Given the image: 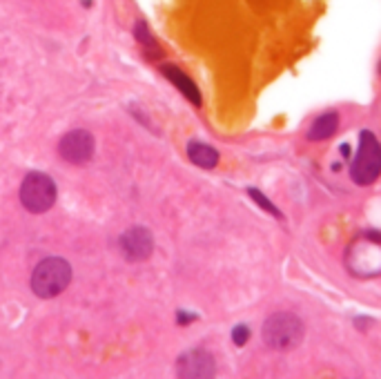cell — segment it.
<instances>
[{
	"mask_svg": "<svg viewBox=\"0 0 381 379\" xmlns=\"http://www.w3.org/2000/svg\"><path fill=\"white\" fill-rule=\"evenodd\" d=\"M71 281V266L60 256L43 259L32 275V290L36 297L52 299L58 297Z\"/></svg>",
	"mask_w": 381,
	"mask_h": 379,
	"instance_id": "1",
	"label": "cell"
},
{
	"mask_svg": "<svg viewBox=\"0 0 381 379\" xmlns=\"http://www.w3.org/2000/svg\"><path fill=\"white\" fill-rule=\"evenodd\" d=\"M303 339V322L292 312H275L263 324V341L272 350H292Z\"/></svg>",
	"mask_w": 381,
	"mask_h": 379,
	"instance_id": "2",
	"label": "cell"
},
{
	"mask_svg": "<svg viewBox=\"0 0 381 379\" xmlns=\"http://www.w3.org/2000/svg\"><path fill=\"white\" fill-rule=\"evenodd\" d=\"M381 174V145L373 132L363 130L359 137V150L350 165V177L357 186H370Z\"/></svg>",
	"mask_w": 381,
	"mask_h": 379,
	"instance_id": "3",
	"label": "cell"
},
{
	"mask_svg": "<svg viewBox=\"0 0 381 379\" xmlns=\"http://www.w3.org/2000/svg\"><path fill=\"white\" fill-rule=\"evenodd\" d=\"M20 203L32 214H43L56 203V183L43 172H29L20 186Z\"/></svg>",
	"mask_w": 381,
	"mask_h": 379,
	"instance_id": "4",
	"label": "cell"
},
{
	"mask_svg": "<svg viewBox=\"0 0 381 379\" xmlns=\"http://www.w3.org/2000/svg\"><path fill=\"white\" fill-rule=\"evenodd\" d=\"M348 268L352 275L359 277H375L381 275V237L370 232L357 239L348 250Z\"/></svg>",
	"mask_w": 381,
	"mask_h": 379,
	"instance_id": "5",
	"label": "cell"
},
{
	"mask_svg": "<svg viewBox=\"0 0 381 379\" xmlns=\"http://www.w3.org/2000/svg\"><path fill=\"white\" fill-rule=\"evenodd\" d=\"M94 137L88 130H71L58 143V154L71 165H83L94 156Z\"/></svg>",
	"mask_w": 381,
	"mask_h": 379,
	"instance_id": "6",
	"label": "cell"
},
{
	"mask_svg": "<svg viewBox=\"0 0 381 379\" xmlns=\"http://www.w3.org/2000/svg\"><path fill=\"white\" fill-rule=\"evenodd\" d=\"M176 373L179 379H214L216 364L210 352L196 348L181 354L176 361Z\"/></svg>",
	"mask_w": 381,
	"mask_h": 379,
	"instance_id": "7",
	"label": "cell"
},
{
	"mask_svg": "<svg viewBox=\"0 0 381 379\" xmlns=\"http://www.w3.org/2000/svg\"><path fill=\"white\" fill-rule=\"evenodd\" d=\"M118 246L127 261H145L150 259V254L154 252V237L147 228L134 226L123 232L118 239Z\"/></svg>",
	"mask_w": 381,
	"mask_h": 379,
	"instance_id": "8",
	"label": "cell"
},
{
	"mask_svg": "<svg viewBox=\"0 0 381 379\" xmlns=\"http://www.w3.org/2000/svg\"><path fill=\"white\" fill-rule=\"evenodd\" d=\"M161 71H163V76H165L167 81L174 83V88H176L183 96H186V99H188L192 105L199 107V105L203 103L199 88H196L194 81L186 74V71L179 69L176 65H163V67H161Z\"/></svg>",
	"mask_w": 381,
	"mask_h": 379,
	"instance_id": "9",
	"label": "cell"
},
{
	"mask_svg": "<svg viewBox=\"0 0 381 379\" xmlns=\"http://www.w3.org/2000/svg\"><path fill=\"white\" fill-rule=\"evenodd\" d=\"M188 158L194 165H199L203 170H212L219 163V152L207 143L192 141V143H188Z\"/></svg>",
	"mask_w": 381,
	"mask_h": 379,
	"instance_id": "10",
	"label": "cell"
},
{
	"mask_svg": "<svg viewBox=\"0 0 381 379\" xmlns=\"http://www.w3.org/2000/svg\"><path fill=\"white\" fill-rule=\"evenodd\" d=\"M337 128H339V114L337 112H326L310 125L308 139L310 141H326L337 132Z\"/></svg>",
	"mask_w": 381,
	"mask_h": 379,
	"instance_id": "11",
	"label": "cell"
},
{
	"mask_svg": "<svg viewBox=\"0 0 381 379\" xmlns=\"http://www.w3.org/2000/svg\"><path fill=\"white\" fill-rule=\"evenodd\" d=\"M134 36H137V41L145 47L147 52L158 54V45H156V41H154V36H152L150 27H147L143 20H139L137 25H134Z\"/></svg>",
	"mask_w": 381,
	"mask_h": 379,
	"instance_id": "12",
	"label": "cell"
},
{
	"mask_svg": "<svg viewBox=\"0 0 381 379\" xmlns=\"http://www.w3.org/2000/svg\"><path fill=\"white\" fill-rule=\"evenodd\" d=\"M248 194H250V197H252V201H254V203H259V205L263 207L265 212L275 214L277 219H284V214H281V210H279V207H275L272 203H270V201L265 199V194H261L259 190H254V188H250V190H248Z\"/></svg>",
	"mask_w": 381,
	"mask_h": 379,
	"instance_id": "13",
	"label": "cell"
},
{
	"mask_svg": "<svg viewBox=\"0 0 381 379\" xmlns=\"http://www.w3.org/2000/svg\"><path fill=\"white\" fill-rule=\"evenodd\" d=\"M248 339H250V328L245 324H241V326H237L235 330H232V341H235L237 346H245V344H248Z\"/></svg>",
	"mask_w": 381,
	"mask_h": 379,
	"instance_id": "14",
	"label": "cell"
},
{
	"mask_svg": "<svg viewBox=\"0 0 381 379\" xmlns=\"http://www.w3.org/2000/svg\"><path fill=\"white\" fill-rule=\"evenodd\" d=\"M194 319H196V315H192V312H179V324H190Z\"/></svg>",
	"mask_w": 381,
	"mask_h": 379,
	"instance_id": "15",
	"label": "cell"
},
{
	"mask_svg": "<svg viewBox=\"0 0 381 379\" xmlns=\"http://www.w3.org/2000/svg\"><path fill=\"white\" fill-rule=\"evenodd\" d=\"M379 74H381V65H379Z\"/></svg>",
	"mask_w": 381,
	"mask_h": 379,
	"instance_id": "16",
	"label": "cell"
}]
</instances>
